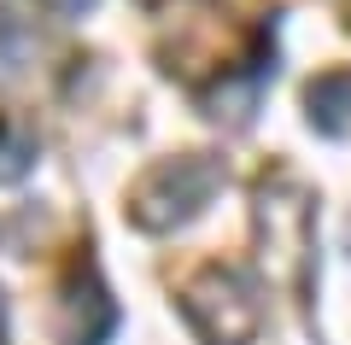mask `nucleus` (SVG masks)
Wrapping results in <instances>:
<instances>
[{"label":"nucleus","mask_w":351,"mask_h":345,"mask_svg":"<svg viewBox=\"0 0 351 345\" xmlns=\"http://www.w3.org/2000/svg\"><path fill=\"white\" fill-rule=\"evenodd\" d=\"M304 106H311V123L322 129V135H339V129L351 123V71L316 76L311 94H304Z\"/></svg>","instance_id":"obj_4"},{"label":"nucleus","mask_w":351,"mask_h":345,"mask_svg":"<svg viewBox=\"0 0 351 345\" xmlns=\"http://www.w3.org/2000/svg\"><path fill=\"white\" fill-rule=\"evenodd\" d=\"M0 345H6V305H0Z\"/></svg>","instance_id":"obj_7"},{"label":"nucleus","mask_w":351,"mask_h":345,"mask_svg":"<svg viewBox=\"0 0 351 345\" xmlns=\"http://www.w3.org/2000/svg\"><path fill=\"white\" fill-rule=\"evenodd\" d=\"M29 164H36V141H29L18 123L0 117V182H24Z\"/></svg>","instance_id":"obj_5"},{"label":"nucleus","mask_w":351,"mask_h":345,"mask_svg":"<svg viewBox=\"0 0 351 345\" xmlns=\"http://www.w3.org/2000/svg\"><path fill=\"white\" fill-rule=\"evenodd\" d=\"M112 328H117L112 293H106L94 275L76 281V293H71V345H106V340H112Z\"/></svg>","instance_id":"obj_3"},{"label":"nucleus","mask_w":351,"mask_h":345,"mask_svg":"<svg viewBox=\"0 0 351 345\" xmlns=\"http://www.w3.org/2000/svg\"><path fill=\"white\" fill-rule=\"evenodd\" d=\"M217 164L211 158H170V164H158V170L147 176V182L135 187V222L141 228H176V222H188L193 211H205L211 205V193H217Z\"/></svg>","instance_id":"obj_1"},{"label":"nucleus","mask_w":351,"mask_h":345,"mask_svg":"<svg viewBox=\"0 0 351 345\" xmlns=\"http://www.w3.org/2000/svg\"><path fill=\"white\" fill-rule=\"evenodd\" d=\"M182 310H188V322L211 345H246L252 333H258V298L223 270H211L205 281H193L188 298H182Z\"/></svg>","instance_id":"obj_2"},{"label":"nucleus","mask_w":351,"mask_h":345,"mask_svg":"<svg viewBox=\"0 0 351 345\" xmlns=\"http://www.w3.org/2000/svg\"><path fill=\"white\" fill-rule=\"evenodd\" d=\"M41 6H47L53 18H82L88 6H94V0H41Z\"/></svg>","instance_id":"obj_6"}]
</instances>
